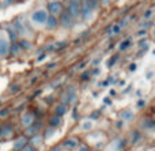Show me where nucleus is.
I'll return each mask as SVG.
<instances>
[{
	"label": "nucleus",
	"mask_w": 155,
	"mask_h": 151,
	"mask_svg": "<svg viewBox=\"0 0 155 151\" xmlns=\"http://www.w3.org/2000/svg\"><path fill=\"white\" fill-rule=\"evenodd\" d=\"M76 100V91L74 87H68L67 90L64 91V94H63L61 97V103H64V105H71V103H74Z\"/></svg>",
	"instance_id": "39448f33"
},
{
	"label": "nucleus",
	"mask_w": 155,
	"mask_h": 151,
	"mask_svg": "<svg viewBox=\"0 0 155 151\" xmlns=\"http://www.w3.org/2000/svg\"><path fill=\"white\" fill-rule=\"evenodd\" d=\"M45 26L48 30H53L59 26V21H57L56 16H52V15H48L46 18V22H45Z\"/></svg>",
	"instance_id": "1a4fd4ad"
},
{
	"label": "nucleus",
	"mask_w": 155,
	"mask_h": 151,
	"mask_svg": "<svg viewBox=\"0 0 155 151\" xmlns=\"http://www.w3.org/2000/svg\"><path fill=\"white\" fill-rule=\"evenodd\" d=\"M11 3H14V0H5V2H3V3H2L0 8H5V7H8V5L11 4Z\"/></svg>",
	"instance_id": "a878e982"
},
{
	"label": "nucleus",
	"mask_w": 155,
	"mask_h": 151,
	"mask_svg": "<svg viewBox=\"0 0 155 151\" xmlns=\"http://www.w3.org/2000/svg\"><path fill=\"white\" fill-rule=\"evenodd\" d=\"M26 143H27V139H26V138H19L18 140L15 142V144H14V149H12V150H14V151H19Z\"/></svg>",
	"instance_id": "4468645a"
},
{
	"label": "nucleus",
	"mask_w": 155,
	"mask_h": 151,
	"mask_svg": "<svg viewBox=\"0 0 155 151\" xmlns=\"http://www.w3.org/2000/svg\"><path fill=\"white\" fill-rule=\"evenodd\" d=\"M78 144H79V142L76 139H68V140L64 142V146H67V147H76Z\"/></svg>",
	"instance_id": "6ab92c4d"
},
{
	"label": "nucleus",
	"mask_w": 155,
	"mask_h": 151,
	"mask_svg": "<svg viewBox=\"0 0 155 151\" xmlns=\"http://www.w3.org/2000/svg\"><path fill=\"white\" fill-rule=\"evenodd\" d=\"M5 31H7L8 34V40L11 41V42H16L18 41V33H16V30L14 29V26H8L7 29H5Z\"/></svg>",
	"instance_id": "f8f14e48"
},
{
	"label": "nucleus",
	"mask_w": 155,
	"mask_h": 151,
	"mask_svg": "<svg viewBox=\"0 0 155 151\" xmlns=\"http://www.w3.org/2000/svg\"><path fill=\"white\" fill-rule=\"evenodd\" d=\"M88 75H90V72H87V71H86V72L82 75V80H86V79L88 78Z\"/></svg>",
	"instance_id": "7c9ffc66"
},
{
	"label": "nucleus",
	"mask_w": 155,
	"mask_h": 151,
	"mask_svg": "<svg viewBox=\"0 0 155 151\" xmlns=\"http://www.w3.org/2000/svg\"><path fill=\"white\" fill-rule=\"evenodd\" d=\"M120 31H121V27L118 26V25H114V26H110V27H107L106 29V33H109L110 35H116V34H118Z\"/></svg>",
	"instance_id": "f3484780"
},
{
	"label": "nucleus",
	"mask_w": 155,
	"mask_h": 151,
	"mask_svg": "<svg viewBox=\"0 0 155 151\" xmlns=\"http://www.w3.org/2000/svg\"><path fill=\"white\" fill-rule=\"evenodd\" d=\"M10 52V41L7 37H0V57H5Z\"/></svg>",
	"instance_id": "423d86ee"
},
{
	"label": "nucleus",
	"mask_w": 155,
	"mask_h": 151,
	"mask_svg": "<svg viewBox=\"0 0 155 151\" xmlns=\"http://www.w3.org/2000/svg\"><path fill=\"white\" fill-rule=\"evenodd\" d=\"M70 3H75V4H80L82 0H70Z\"/></svg>",
	"instance_id": "72a5a7b5"
},
{
	"label": "nucleus",
	"mask_w": 155,
	"mask_h": 151,
	"mask_svg": "<svg viewBox=\"0 0 155 151\" xmlns=\"http://www.w3.org/2000/svg\"><path fill=\"white\" fill-rule=\"evenodd\" d=\"M129 44H131V41H129V40L124 41V42H123V44H121V45H120V49H121V51H125V49H127V48H128V46H129Z\"/></svg>",
	"instance_id": "b1692460"
},
{
	"label": "nucleus",
	"mask_w": 155,
	"mask_h": 151,
	"mask_svg": "<svg viewBox=\"0 0 155 151\" xmlns=\"http://www.w3.org/2000/svg\"><path fill=\"white\" fill-rule=\"evenodd\" d=\"M129 70L135 71V70H136V64H131V65H129Z\"/></svg>",
	"instance_id": "473e14b6"
},
{
	"label": "nucleus",
	"mask_w": 155,
	"mask_h": 151,
	"mask_svg": "<svg viewBox=\"0 0 155 151\" xmlns=\"http://www.w3.org/2000/svg\"><path fill=\"white\" fill-rule=\"evenodd\" d=\"M34 123V114L33 113H25V116L22 117V125L25 128L30 127V125Z\"/></svg>",
	"instance_id": "9b49d317"
},
{
	"label": "nucleus",
	"mask_w": 155,
	"mask_h": 151,
	"mask_svg": "<svg viewBox=\"0 0 155 151\" xmlns=\"http://www.w3.org/2000/svg\"><path fill=\"white\" fill-rule=\"evenodd\" d=\"M12 26H14V29L16 30L18 35H22V37H25V38H27L29 35L33 34V33L27 31V29H29V27H26V25L22 23V21H21L19 18H15V19H14V21H12Z\"/></svg>",
	"instance_id": "20e7f679"
},
{
	"label": "nucleus",
	"mask_w": 155,
	"mask_h": 151,
	"mask_svg": "<svg viewBox=\"0 0 155 151\" xmlns=\"http://www.w3.org/2000/svg\"><path fill=\"white\" fill-rule=\"evenodd\" d=\"M110 3V0H98V4L101 5H107Z\"/></svg>",
	"instance_id": "c85d7f7f"
},
{
	"label": "nucleus",
	"mask_w": 155,
	"mask_h": 151,
	"mask_svg": "<svg viewBox=\"0 0 155 151\" xmlns=\"http://www.w3.org/2000/svg\"><path fill=\"white\" fill-rule=\"evenodd\" d=\"M19 90V86H11V91L12 93H16Z\"/></svg>",
	"instance_id": "2f4dec72"
},
{
	"label": "nucleus",
	"mask_w": 155,
	"mask_h": 151,
	"mask_svg": "<svg viewBox=\"0 0 155 151\" xmlns=\"http://www.w3.org/2000/svg\"><path fill=\"white\" fill-rule=\"evenodd\" d=\"M59 16L60 18L57 19V21H59V25L61 27H64V29H71V27L74 26V23H75V18L71 16L67 11H63Z\"/></svg>",
	"instance_id": "f03ea898"
},
{
	"label": "nucleus",
	"mask_w": 155,
	"mask_h": 151,
	"mask_svg": "<svg viewBox=\"0 0 155 151\" xmlns=\"http://www.w3.org/2000/svg\"><path fill=\"white\" fill-rule=\"evenodd\" d=\"M117 54L116 56H113V59H110L109 60V63H107V67H112V65H114V63H116V60H117Z\"/></svg>",
	"instance_id": "bb28decb"
},
{
	"label": "nucleus",
	"mask_w": 155,
	"mask_h": 151,
	"mask_svg": "<svg viewBox=\"0 0 155 151\" xmlns=\"http://www.w3.org/2000/svg\"><path fill=\"white\" fill-rule=\"evenodd\" d=\"M146 33H147L146 30H140V31L137 33V34H139V35H146Z\"/></svg>",
	"instance_id": "f704fd0d"
},
{
	"label": "nucleus",
	"mask_w": 155,
	"mask_h": 151,
	"mask_svg": "<svg viewBox=\"0 0 155 151\" xmlns=\"http://www.w3.org/2000/svg\"><path fill=\"white\" fill-rule=\"evenodd\" d=\"M144 103H146V102H143V101H140V102H139V103H137V106H139V108H142V106H143V105H144Z\"/></svg>",
	"instance_id": "e433bc0d"
},
{
	"label": "nucleus",
	"mask_w": 155,
	"mask_h": 151,
	"mask_svg": "<svg viewBox=\"0 0 155 151\" xmlns=\"http://www.w3.org/2000/svg\"><path fill=\"white\" fill-rule=\"evenodd\" d=\"M14 133V128L10 123H5L2 128H0V136H10Z\"/></svg>",
	"instance_id": "9d476101"
},
{
	"label": "nucleus",
	"mask_w": 155,
	"mask_h": 151,
	"mask_svg": "<svg viewBox=\"0 0 155 151\" xmlns=\"http://www.w3.org/2000/svg\"><path fill=\"white\" fill-rule=\"evenodd\" d=\"M128 21H129V16H127V18H124V19H123V21H120V23H118V26H120V27L127 26V23H128Z\"/></svg>",
	"instance_id": "393cba45"
},
{
	"label": "nucleus",
	"mask_w": 155,
	"mask_h": 151,
	"mask_svg": "<svg viewBox=\"0 0 155 151\" xmlns=\"http://www.w3.org/2000/svg\"><path fill=\"white\" fill-rule=\"evenodd\" d=\"M19 151H37V150H35L34 146H31V144H27V143H26Z\"/></svg>",
	"instance_id": "4be33fe9"
},
{
	"label": "nucleus",
	"mask_w": 155,
	"mask_h": 151,
	"mask_svg": "<svg viewBox=\"0 0 155 151\" xmlns=\"http://www.w3.org/2000/svg\"><path fill=\"white\" fill-rule=\"evenodd\" d=\"M48 15H49L48 11H46V10H42V8H40V10H35L34 12L31 14V18H30V21H31L34 25L42 26V25H45Z\"/></svg>",
	"instance_id": "f257e3e1"
},
{
	"label": "nucleus",
	"mask_w": 155,
	"mask_h": 151,
	"mask_svg": "<svg viewBox=\"0 0 155 151\" xmlns=\"http://www.w3.org/2000/svg\"><path fill=\"white\" fill-rule=\"evenodd\" d=\"M143 127L144 128H153L154 127V121L153 120H146V121H143Z\"/></svg>",
	"instance_id": "5701e85b"
},
{
	"label": "nucleus",
	"mask_w": 155,
	"mask_h": 151,
	"mask_svg": "<svg viewBox=\"0 0 155 151\" xmlns=\"http://www.w3.org/2000/svg\"><path fill=\"white\" fill-rule=\"evenodd\" d=\"M21 46L18 45V42H14L12 45H10V52L8 53H11V54H14V56H18L19 53H21Z\"/></svg>",
	"instance_id": "dca6fc26"
},
{
	"label": "nucleus",
	"mask_w": 155,
	"mask_h": 151,
	"mask_svg": "<svg viewBox=\"0 0 155 151\" xmlns=\"http://www.w3.org/2000/svg\"><path fill=\"white\" fill-rule=\"evenodd\" d=\"M60 124H61V117L53 116L49 119V125H51V128H57Z\"/></svg>",
	"instance_id": "2eb2a0df"
},
{
	"label": "nucleus",
	"mask_w": 155,
	"mask_h": 151,
	"mask_svg": "<svg viewBox=\"0 0 155 151\" xmlns=\"http://www.w3.org/2000/svg\"><path fill=\"white\" fill-rule=\"evenodd\" d=\"M18 45L21 46V49H25V51H29V49L31 48V42H30L27 38H23V40H21V42H19Z\"/></svg>",
	"instance_id": "a211bd4d"
},
{
	"label": "nucleus",
	"mask_w": 155,
	"mask_h": 151,
	"mask_svg": "<svg viewBox=\"0 0 155 151\" xmlns=\"http://www.w3.org/2000/svg\"><path fill=\"white\" fill-rule=\"evenodd\" d=\"M95 151H101V150H95Z\"/></svg>",
	"instance_id": "58836bf2"
},
{
	"label": "nucleus",
	"mask_w": 155,
	"mask_h": 151,
	"mask_svg": "<svg viewBox=\"0 0 155 151\" xmlns=\"http://www.w3.org/2000/svg\"><path fill=\"white\" fill-rule=\"evenodd\" d=\"M150 16H151V10L146 11V14H144V19H150Z\"/></svg>",
	"instance_id": "c756f323"
},
{
	"label": "nucleus",
	"mask_w": 155,
	"mask_h": 151,
	"mask_svg": "<svg viewBox=\"0 0 155 151\" xmlns=\"http://www.w3.org/2000/svg\"><path fill=\"white\" fill-rule=\"evenodd\" d=\"M63 10H64L63 4L60 2H57V0H54V2H49L48 5H46V11H48V14L52 15V16H56V18L63 12Z\"/></svg>",
	"instance_id": "7ed1b4c3"
},
{
	"label": "nucleus",
	"mask_w": 155,
	"mask_h": 151,
	"mask_svg": "<svg viewBox=\"0 0 155 151\" xmlns=\"http://www.w3.org/2000/svg\"><path fill=\"white\" fill-rule=\"evenodd\" d=\"M51 151H60V147H54V149H52Z\"/></svg>",
	"instance_id": "4c0bfd02"
},
{
	"label": "nucleus",
	"mask_w": 155,
	"mask_h": 151,
	"mask_svg": "<svg viewBox=\"0 0 155 151\" xmlns=\"http://www.w3.org/2000/svg\"><path fill=\"white\" fill-rule=\"evenodd\" d=\"M121 117H123V120H131L132 117H134V112H131V110H124L123 113H121Z\"/></svg>",
	"instance_id": "aec40b11"
},
{
	"label": "nucleus",
	"mask_w": 155,
	"mask_h": 151,
	"mask_svg": "<svg viewBox=\"0 0 155 151\" xmlns=\"http://www.w3.org/2000/svg\"><path fill=\"white\" fill-rule=\"evenodd\" d=\"M78 151H88V149H87V147H84V146H83V147H80V149L78 150Z\"/></svg>",
	"instance_id": "c9c22d12"
},
{
	"label": "nucleus",
	"mask_w": 155,
	"mask_h": 151,
	"mask_svg": "<svg viewBox=\"0 0 155 151\" xmlns=\"http://www.w3.org/2000/svg\"><path fill=\"white\" fill-rule=\"evenodd\" d=\"M67 12L71 16L76 18L80 15V4H75V3H70L68 2V7H67Z\"/></svg>",
	"instance_id": "6e6552de"
},
{
	"label": "nucleus",
	"mask_w": 155,
	"mask_h": 151,
	"mask_svg": "<svg viewBox=\"0 0 155 151\" xmlns=\"http://www.w3.org/2000/svg\"><path fill=\"white\" fill-rule=\"evenodd\" d=\"M140 139V133L137 132V131H135V132L131 133V140H132V144H135L137 140Z\"/></svg>",
	"instance_id": "412c9836"
},
{
	"label": "nucleus",
	"mask_w": 155,
	"mask_h": 151,
	"mask_svg": "<svg viewBox=\"0 0 155 151\" xmlns=\"http://www.w3.org/2000/svg\"><path fill=\"white\" fill-rule=\"evenodd\" d=\"M41 121H37V124H35V121L33 123L30 127H27L26 128V132H25V135L26 136H34V135H37L38 133V131H40V128H41Z\"/></svg>",
	"instance_id": "0eeeda50"
},
{
	"label": "nucleus",
	"mask_w": 155,
	"mask_h": 151,
	"mask_svg": "<svg viewBox=\"0 0 155 151\" xmlns=\"http://www.w3.org/2000/svg\"><path fill=\"white\" fill-rule=\"evenodd\" d=\"M65 112H67V105H64V103H59V105L56 106V109H54V116L61 117L63 114H65Z\"/></svg>",
	"instance_id": "ddd939ff"
},
{
	"label": "nucleus",
	"mask_w": 155,
	"mask_h": 151,
	"mask_svg": "<svg viewBox=\"0 0 155 151\" xmlns=\"http://www.w3.org/2000/svg\"><path fill=\"white\" fill-rule=\"evenodd\" d=\"M8 113H10V110H8V109H3V110H0V117H5Z\"/></svg>",
	"instance_id": "cd10ccee"
}]
</instances>
